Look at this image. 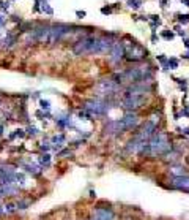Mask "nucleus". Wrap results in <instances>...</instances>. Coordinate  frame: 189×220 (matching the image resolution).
I'll use <instances>...</instances> for the list:
<instances>
[{
  "mask_svg": "<svg viewBox=\"0 0 189 220\" xmlns=\"http://www.w3.org/2000/svg\"><path fill=\"white\" fill-rule=\"evenodd\" d=\"M123 45H125V43H123ZM125 52H126L125 59L129 60V62H142L143 59H147V54H148L147 49L143 48L142 45L136 43L134 40H132L129 45H125Z\"/></svg>",
  "mask_w": 189,
  "mask_h": 220,
  "instance_id": "0eeeda50",
  "label": "nucleus"
},
{
  "mask_svg": "<svg viewBox=\"0 0 189 220\" xmlns=\"http://www.w3.org/2000/svg\"><path fill=\"white\" fill-rule=\"evenodd\" d=\"M38 133H40V130H38L36 127H32V125H30V127L27 128V135H29V136H36Z\"/></svg>",
  "mask_w": 189,
  "mask_h": 220,
  "instance_id": "c85d7f7f",
  "label": "nucleus"
},
{
  "mask_svg": "<svg viewBox=\"0 0 189 220\" xmlns=\"http://www.w3.org/2000/svg\"><path fill=\"white\" fill-rule=\"evenodd\" d=\"M188 163H189V157H188Z\"/></svg>",
  "mask_w": 189,
  "mask_h": 220,
  "instance_id": "c03bdc74",
  "label": "nucleus"
},
{
  "mask_svg": "<svg viewBox=\"0 0 189 220\" xmlns=\"http://www.w3.org/2000/svg\"><path fill=\"white\" fill-rule=\"evenodd\" d=\"M101 13L103 14H110V13H112V8H110V7H103L101 8Z\"/></svg>",
  "mask_w": 189,
  "mask_h": 220,
  "instance_id": "7c9ffc66",
  "label": "nucleus"
},
{
  "mask_svg": "<svg viewBox=\"0 0 189 220\" xmlns=\"http://www.w3.org/2000/svg\"><path fill=\"white\" fill-rule=\"evenodd\" d=\"M52 149V146H51V142L49 141H43L41 144H40V151H41V154H46V152H49Z\"/></svg>",
  "mask_w": 189,
  "mask_h": 220,
  "instance_id": "5701e85b",
  "label": "nucleus"
},
{
  "mask_svg": "<svg viewBox=\"0 0 189 220\" xmlns=\"http://www.w3.org/2000/svg\"><path fill=\"white\" fill-rule=\"evenodd\" d=\"M115 41L109 37H84L79 41H76L73 51L76 56H85V54H101L110 51Z\"/></svg>",
  "mask_w": 189,
  "mask_h": 220,
  "instance_id": "f257e3e1",
  "label": "nucleus"
},
{
  "mask_svg": "<svg viewBox=\"0 0 189 220\" xmlns=\"http://www.w3.org/2000/svg\"><path fill=\"white\" fill-rule=\"evenodd\" d=\"M183 43H185V46L189 49V38H183Z\"/></svg>",
  "mask_w": 189,
  "mask_h": 220,
  "instance_id": "c9c22d12",
  "label": "nucleus"
},
{
  "mask_svg": "<svg viewBox=\"0 0 189 220\" xmlns=\"http://www.w3.org/2000/svg\"><path fill=\"white\" fill-rule=\"evenodd\" d=\"M0 8H2V10H5V11H7V10L10 8V2H0Z\"/></svg>",
  "mask_w": 189,
  "mask_h": 220,
  "instance_id": "473e14b6",
  "label": "nucleus"
},
{
  "mask_svg": "<svg viewBox=\"0 0 189 220\" xmlns=\"http://www.w3.org/2000/svg\"><path fill=\"white\" fill-rule=\"evenodd\" d=\"M3 22H5V19L2 18V16H0V27H2V25H3Z\"/></svg>",
  "mask_w": 189,
  "mask_h": 220,
  "instance_id": "37998d69",
  "label": "nucleus"
},
{
  "mask_svg": "<svg viewBox=\"0 0 189 220\" xmlns=\"http://www.w3.org/2000/svg\"><path fill=\"white\" fill-rule=\"evenodd\" d=\"M125 130L121 127V122L120 119H109L104 125V135L107 136H120L123 135Z\"/></svg>",
  "mask_w": 189,
  "mask_h": 220,
  "instance_id": "9d476101",
  "label": "nucleus"
},
{
  "mask_svg": "<svg viewBox=\"0 0 189 220\" xmlns=\"http://www.w3.org/2000/svg\"><path fill=\"white\" fill-rule=\"evenodd\" d=\"M161 37H162L164 40H167V41H170V40H173V37H175V34H173V32H170V30H164L162 34H161Z\"/></svg>",
  "mask_w": 189,
  "mask_h": 220,
  "instance_id": "393cba45",
  "label": "nucleus"
},
{
  "mask_svg": "<svg viewBox=\"0 0 189 220\" xmlns=\"http://www.w3.org/2000/svg\"><path fill=\"white\" fill-rule=\"evenodd\" d=\"M3 212L7 214V216H13V214L18 212V206H16L14 201H8L7 204L3 206Z\"/></svg>",
  "mask_w": 189,
  "mask_h": 220,
  "instance_id": "f3484780",
  "label": "nucleus"
},
{
  "mask_svg": "<svg viewBox=\"0 0 189 220\" xmlns=\"http://www.w3.org/2000/svg\"><path fill=\"white\" fill-rule=\"evenodd\" d=\"M158 60H159V62H161V65H162V68L164 70H169V65H167V57H165L164 56V54H161V56H158Z\"/></svg>",
  "mask_w": 189,
  "mask_h": 220,
  "instance_id": "a878e982",
  "label": "nucleus"
},
{
  "mask_svg": "<svg viewBox=\"0 0 189 220\" xmlns=\"http://www.w3.org/2000/svg\"><path fill=\"white\" fill-rule=\"evenodd\" d=\"M181 3L185 5V7H189V0H181Z\"/></svg>",
  "mask_w": 189,
  "mask_h": 220,
  "instance_id": "4c0bfd02",
  "label": "nucleus"
},
{
  "mask_svg": "<svg viewBox=\"0 0 189 220\" xmlns=\"http://www.w3.org/2000/svg\"><path fill=\"white\" fill-rule=\"evenodd\" d=\"M16 206H18V211H25V209L30 207V200H27V198H19V200L16 201Z\"/></svg>",
  "mask_w": 189,
  "mask_h": 220,
  "instance_id": "a211bd4d",
  "label": "nucleus"
},
{
  "mask_svg": "<svg viewBox=\"0 0 189 220\" xmlns=\"http://www.w3.org/2000/svg\"><path fill=\"white\" fill-rule=\"evenodd\" d=\"M35 116L38 117V119H40V120H44V119H49V117H51V113H46V111H36L35 113Z\"/></svg>",
  "mask_w": 189,
  "mask_h": 220,
  "instance_id": "bb28decb",
  "label": "nucleus"
},
{
  "mask_svg": "<svg viewBox=\"0 0 189 220\" xmlns=\"http://www.w3.org/2000/svg\"><path fill=\"white\" fill-rule=\"evenodd\" d=\"M180 24H189V13L188 14H176Z\"/></svg>",
  "mask_w": 189,
  "mask_h": 220,
  "instance_id": "cd10ccee",
  "label": "nucleus"
},
{
  "mask_svg": "<svg viewBox=\"0 0 189 220\" xmlns=\"http://www.w3.org/2000/svg\"><path fill=\"white\" fill-rule=\"evenodd\" d=\"M90 196L94 198V196H96V192H93V190H92V192H90Z\"/></svg>",
  "mask_w": 189,
  "mask_h": 220,
  "instance_id": "a19ab883",
  "label": "nucleus"
},
{
  "mask_svg": "<svg viewBox=\"0 0 189 220\" xmlns=\"http://www.w3.org/2000/svg\"><path fill=\"white\" fill-rule=\"evenodd\" d=\"M181 57H183V59H188V60H189V49H188V51H186L185 54H183Z\"/></svg>",
  "mask_w": 189,
  "mask_h": 220,
  "instance_id": "e433bc0d",
  "label": "nucleus"
},
{
  "mask_svg": "<svg viewBox=\"0 0 189 220\" xmlns=\"http://www.w3.org/2000/svg\"><path fill=\"white\" fill-rule=\"evenodd\" d=\"M178 131H181L183 135H186V136H189V127H186V128H183V130H181V128H178Z\"/></svg>",
  "mask_w": 189,
  "mask_h": 220,
  "instance_id": "f704fd0d",
  "label": "nucleus"
},
{
  "mask_svg": "<svg viewBox=\"0 0 189 220\" xmlns=\"http://www.w3.org/2000/svg\"><path fill=\"white\" fill-rule=\"evenodd\" d=\"M143 5V0H128V7L131 10H139Z\"/></svg>",
  "mask_w": 189,
  "mask_h": 220,
  "instance_id": "412c9836",
  "label": "nucleus"
},
{
  "mask_svg": "<svg viewBox=\"0 0 189 220\" xmlns=\"http://www.w3.org/2000/svg\"><path fill=\"white\" fill-rule=\"evenodd\" d=\"M21 166H22V169L27 173V174H30L32 177H40V176L43 174V171H44V168L41 166L40 163H32V162H21Z\"/></svg>",
  "mask_w": 189,
  "mask_h": 220,
  "instance_id": "ddd939ff",
  "label": "nucleus"
},
{
  "mask_svg": "<svg viewBox=\"0 0 189 220\" xmlns=\"http://www.w3.org/2000/svg\"><path fill=\"white\" fill-rule=\"evenodd\" d=\"M73 27L68 25V24H52L49 25V32H47V45H55L58 43L62 38H65L66 35H69Z\"/></svg>",
  "mask_w": 189,
  "mask_h": 220,
  "instance_id": "423d86ee",
  "label": "nucleus"
},
{
  "mask_svg": "<svg viewBox=\"0 0 189 220\" xmlns=\"http://www.w3.org/2000/svg\"><path fill=\"white\" fill-rule=\"evenodd\" d=\"M40 5H41V7H40V11H43L44 14H49V16L54 14V10L49 7L47 0H40Z\"/></svg>",
  "mask_w": 189,
  "mask_h": 220,
  "instance_id": "6ab92c4d",
  "label": "nucleus"
},
{
  "mask_svg": "<svg viewBox=\"0 0 189 220\" xmlns=\"http://www.w3.org/2000/svg\"><path fill=\"white\" fill-rule=\"evenodd\" d=\"M51 160H52L51 154L46 152V154H41V155H40V158H38V163H40L43 168H49V166H51Z\"/></svg>",
  "mask_w": 189,
  "mask_h": 220,
  "instance_id": "dca6fc26",
  "label": "nucleus"
},
{
  "mask_svg": "<svg viewBox=\"0 0 189 220\" xmlns=\"http://www.w3.org/2000/svg\"><path fill=\"white\" fill-rule=\"evenodd\" d=\"M169 0H161V7H165V3H167Z\"/></svg>",
  "mask_w": 189,
  "mask_h": 220,
  "instance_id": "58836bf2",
  "label": "nucleus"
},
{
  "mask_svg": "<svg viewBox=\"0 0 189 220\" xmlns=\"http://www.w3.org/2000/svg\"><path fill=\"white\" fill-rule=\"evenodd\" d=\"M115 219V212L112 207H96L93 211V216L90 220H114Z\"/></svg>",
  "mask_w": 189,
  "mask_h": 220,
  "instance_id": "f8f14e48",
  "label": "nucleus"
},
{
  "mask_svg": "<svg viewBox=\"0 0 189 220\" xmlns=\"http://www.w3.org/2000/svg\"><path fill=\"white\" fill-rule=\"evenodd\" d=\"M40 106H41L43 111H46V113L51 111V101H49V100H43V98H41V100H40Z\"/></svg>",
  "mask_w": 189,
  "mask_h": 220,
  "instance_id": "b1692460",
  "label": "nucleus"
},
{
  "mask_svg": "<svg viewBox=\"0 0 189 220\" xmlns=\"http://www.w3.org/2000/svg\"><path fill=\"white\" fill-rule=\"evenodd\" d=\"M110 103L112 101H104V100H99V98L94 100V98H92V100H87L82 104V109L87 111L92 117H104L109 113V109L112 108Z\"/></svg>",
  "mask_w": 189,
  "mask_h": 220,
  "instance_id": "20e7f679",
  "label": "nucleus"
},
{
  "mask_svg": "<svg viewBox=\"0 0 189 220\" xmlns=\"http://www.w3.org/2000/svg\"><path fill=\"white\" fill-rule=\"evenodd\" d=\"M169 182H170V187H172V189L189 193V174H186V176H178V177H170Z\"/></svg>",
  "mask_w": 189,
  "mask_h": 220,
  "instance_id": "9b49d317",
  "label": "nucleus"
},
{
  "mask_svg": "<svg viewBox=\"0 0 189 220\" xmlns=\"http://www.w3.org/2000/svg\"><path fill=\"white\" fill-rule=\"evenodd\" d=\"M125 56H126V52H125V45L121 41H115L112 48H110V51H109V62L112 63V65H118L121 60H125Z\"/></svg>",
  "mask_w": 189,
  "mask_h": 220,
  "instance_id": "6e6552de",
  "label": "nucleus"
},
{
  "mask_svg": "<svg viewBox=\"0 0 189 220\" xmlns=\"http://www.w3.org/2000/svg\"><path fill=\"white\" fill-rule=\"evenodd\" d=\"M148 146H150L148 157H164L167 152L173 149L172 141L169 139V135L165 131H159V130L151 136V139L148 141Z\"/></svg>",
  "mask_w": 189,
  "mask_h": 220,
  "instance_id": "f03ea898",
  "label": "nucleus"
},
{
  "mask_svg": "<svg viewBox=\"0 0 189 220\" xmlns=\"http://www.w3.org/2000/svg\"><path fill=\"white\" fill-rule=\"evenodd\" d=\"M121 122V127H123L125 131H131V130H136L140 124V119H139L137 113H126L123 117L120 119Z\"/></svg>",
  "mask_w": 189,
  "mask_h": 220,
  "instance_id": "1a4fd4ad",
  "label": "nucleus"
},
{
  "mask_svg": "<svg viewBox=\"0 0 189 220\" xmlns=\"http://www.w3.org/2000/svg\"><path fill=\"white\" fill-rule=\"evenodd\" d=\"M169 174L172 177H178V176H186L188 174V169L180 163H173L169 166Z\"/></svg>",
  "mask_w": 189,
  "mask_h": 220,
  "instance_id": "2eb2a0df",
  "label": "nucleus"
},
{
  "mask_svg": "<svg viewBox=\"0 0 189 220\" xmlns=\"http://www.w3.org/2000/svg\"><path fill=\"white\" fill-rule=\"evenodd\" d=\"M147 101V95L143 93H128L125 92L123 100H121V108L126 113H136L139 108H142Z\"/></svg>",
  "mask_w": 189,
  "mask_h": 220,
  "instance_id": "39448f33",
  "label": "nucleus"
},
{
  "mask_svg": "<svg viewBox=\"0 0 189 220\" xmlns=\"http://www.w3.org/2000/svg\"><path fill=\"white\" fill-rule=\"evenodd\" d=\"M76 14L79 16V18H85V16H87V13H85V11H80V10H77Z\"/></svg>",
  "mask_w": 189,
  "mask_h": 220,
  "instance_id": "72a5a7b5",
  "label": "nucleus"
},
{
  "mask_svg": "<svg viewBox=\"0 0 189 220\" xmlns=\"http://www.w3.org/2000/svg\"><path fill=\"white\" fill-rule=\"evenodd\" d=\"M175 30H176V34H178L180 37H183V38H185V35H186V34H185V30H183L180 25H176V27H175Z\"/></svg>",
  "mask_w": 189,
  "mask_h": 220,
  "instance_id": "2f4dec72",
  "label": "nucleus"
},
{
  "mask_svg": "<svg viewBox=\"0 0 189 220\" xmlns=\"http://www.w3.org/2000/svg\"><path fill=\"white\" fill-rule=\"evenodd\" d=\"M66 144V136L65 133H58V135H54L51 138V146H52V151L54 152H60L65 147Z\"/></svg>",
  "mask_w": 189,
  "mask_h": 220,
  "instance_id": "4468645a",
  "label": "nucleus"
},
{
  "mask_svg": "<svg viewBox=\"0 0 189 220\" xmlns=\"http://www.w3.org/2000/svg\"><path fill=\"white\" fill-rule=\"evenodd\" d=\"M27 133H25V130H22V128H18V130H14V133H11L10 136H8V139L10 141H13L14 138H24Z\"/></svg>",
  "mask_w": 189,
  "mask_h": 220,
  "instance_id": "aec40b11",
  "label": "nucleus"
},
{
  "mask_svg": "<svg viewBox=\"0 0 189 220\" xmlns=\"http://www.w3.org/2000/svg\"><path fill=\"white\" fill-rule=\"evenodd\" d=\"M118 90H120V86L115 84L114 79H101L94 86V95L104 101H112V98L117 95Z\"/></svg>",
  "mask_w": 189,
  "mask_h": 220,
  "instance_id": "7ed1b4c3",
  "label": "nucleus"
},
{
  "mask_svg": "<svg viewBox=\"0 0 189 220\" xmlns=\"http://www.w3.org/2000/svg\"><path fill=\"white\" fill-rule=\"evenodd\" d=\"M3 128H5V127H3V125H0V136H2V135H3Z\"/></svg>",
  "mask_w": 189,
  "mask_h": 220,
  "instance_id": "79ce46f5",
  "label": "nucleus"
},
{
  "mask_svg": "<svg viewBox=\"0 0 189 220\" xmlns=\"http://www.w3.org/2000/svg\"><path fill=\"white\" fill-rule=\"evenodd\" d=\"M181 116L189 117V106H183V109H181Z\"/></svg>",
  "mask_w": 189,
  "mask_h": 220,
  "instance_id": "c756f323",
  "label": "nucleus"
},
{
  "mask_svg": "<svg viewBox=\"0 0 189 220\" xmlns=\"http://www.w3.org/2000/svg\"><path fill=\"white\" fill-rule=\"evenodd\" d=\"M5 216V212H3V206H0V217Z\"/></svg>",
  "mask_w": 189,
  "mask_h": 220,
  "instance_id": "ea45409f",
  "label": "nucleus"
},
{
  "mask_svg": "<svg viewBox=\"0 0 189 220\" xmlns=\"http://www.w3.org/2000/svg\"><path fill=\"white\" fill-rule=\"evenodd\" d=\"M167 65H169V70H176V68H178V65H180V60L176 57H169Z\"/></svg>",
  "mask_w": 189,
  "mask_h": 220,
  "instance_id": "4be33fe9",
  "label": "nucleus"
}]
</instances>
